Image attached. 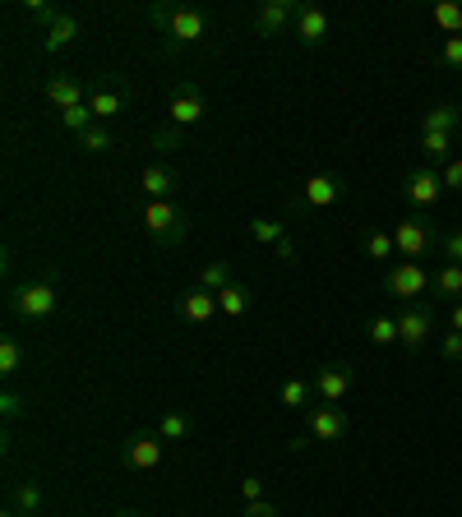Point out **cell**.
<instances>
[{
    "mask_svg": "<svg viewBox=\"0 0 462 517\" xmlns=\"http://www.w3.org/2000/svg\"><path fill=\"white\" fill-rule=\"evenodd\" d=\"M148 19L162 28L167 37V51H185V47H199L213 37V19L204 10H190V5H148Z\"/></svg>",
    "mask_w": 462,
    "mask_h": 517,
    "instance_id": "1",
    "label": "cell"
},
{
    "mask_svg": "<svg viewBox=\"0 0 462 517\" xmlns=\"http://www.w3.org/2000/svg\"><path fill=\"white\" fill-rule=\"evenodd\" d=\"M139 222H144V231L158 245H181L185 231H190V222H185V213L176 208V199H144Z\"/></svg>",
    "mask_w": 462,
    "mask_h": 517,
    "instance_id": "2",
    "label": "cell"
},
{
    "mask_svg": "<svg viewBox=\"0 0 462 517\" xmlns=\"http://www.w3.org/2000/svg\"><path fill=\"white\" fill-rule=\"evenodd\" d=\"M393 245H398L402 259L421 264V259L439 245V227L430 222L426 213H407V217H398V227H393Z\"/></svg>",
    "mask_w": 462,
    "mask_h": 517,
    "instance_id": "3",
    "label": "cell"
},
{
    "mask_svg": "<svg viewBox=\"0 0 462 517\" xmlns=\"http://www.w3.org/2000/svg\"><path fill=\"white\" fill-rule=\"evenodd\" d=\"M430 282H435V273H430L426 264H412V259H402V264H393L389 273H384V291H389V296H398L402 305L426 301Z\"/></svg>",
    "mask_w": 462,
    "mask_h": 517,
    "instance_id": "4",
    "label": "cell"
},
{
    "mask_svg": "<svg viewBox=\"0 0 462 517\" xmlns=\"http://www.w3.org/2000/svg\"><path fill=\"white\" fill-rule=\"evenodd\" d=\"M10 310L19 314V319H28V324H37V319H47V314L56 310V287H51L47 277L19 282V287L10 291Z\"/></svg>",
    "mask_w": 462,
    "mask_h": 517,
    "instance_id": "5",
    "label": "cell"
},
{
    "mask_svg": "<svg viewBox=\"0 0 462 517\" xmlns=\"http://www.w3.org/2000/svg\"><path fill=\"white\" fill-rule=\"evenodd\" d=\"M430 333H435V310H430V301L402 305L398 310V347H407V351L426 347Z\"/></svg>",
    "mask_w": 462,
    "mask_h": 517,
    "instance_id": "6",
    "label": "cell"
},
{
    "mask_svg": "<svg viewBox=\"0 0 462 517\" xmlns=\"http://www.w3.org/2000/svg\"><path fill=\"white\" fill-rule=\"evenodd\" d=\"M402 199H407L416 213H426V208H435L439 199H444V176H439L435 167H426V162H421V167H416L412 176L402 181Z\"/></svg>",
    "mask_w": 462,
    "mask_h": 517,
    "instance_id": "7",
    "label": "cell"
},
{
    "mask_svg": "<svg viewBox=\"0 0 462 517\" xmlns=\"http://www.w3.org/2000/svg\"><path fill=\"white\" fill-rule=\"evenodd\" d=\"M347 430H352V416L342 407H310V416H305V434L315 444H338V439H347Z\"/></svg>",
    "mask_w": 462,
    "mask_h": 517,
    "instance_id": "8",
    "label": "cell"
},
{
    "mask_svg": "<svg viewBox=\"0 0 462 517\" xmlns=\"http://www.w3.org/2000/svg\"><path fill=\"white\" fill-rule=\"evenodd\" d=\"M315 393H319V402L324 407H342L347 402V393H352V384H356V374H352V365H342V361H333V365H324V370H315Z\"/></svg>",
    "mask_w": 462,
    "mask_h": 517,
    "instance_id": "9",
    "label": "cell"
},
{
    "mask_svg": "<svg viewBox=\"0 0 462 517\" xmlns=\"http://www.w3.org/2000/svg\"><path fill=\"white\" fill-rule=\"evenodd\" d=\"M301 5H305V0H264V5L255 10L259 37H278V33H287V24H296Z\"/></svg>",
    "mask_w": 462,
    "mask_h": 517,
    "instance_id": "10",
    "label": "cell"
},
{
    "mask_svg": "<svg viewBox=\"0 0 462 517\" xmlns=\"http://www.w3.org/2000/svg\"><path fill=\"white\" fill-rule=\"evenodd\" d=\"M171 125L176 130H185V125H199L204 121V93H199V84H176V93H171Z\"/></svg>",
    "mask_w": 462,
    "mask_h": 517,
    "instance_id": "11",
    "label": "cell"
},
{
    "mask_svg": "<svg viewBox=\"0 0 462 517\" xmlns=\"http://www.w3.org/2000/svg\"><path fill=\"white\" fill-rule=\"evenodd\" d=\"M162 439L158 434H130L125 439V467H134V471H153V467H162Z\"/></svg>",
    "mask_w": 462,
    "mask_h": 517,
    "instance_id": "12",
    "label": "cell"
},
{
    "mask_svg": "<svg viewBox=\"0 0 462 517\" xmlns=\"http://www.w3.org/2000/svg\"><path fill=\"white\" fill-rule=\"evenodd\" d=\"M296 42H301V47H324V42H329V14L319 10V5H301V14H296Z\"/></svg>",
    "mask_w": 462,
    "mask_h": 517,
    "instance_id": "13",
    "label": "cell"
},
{
    "mask_svg": "<svg viewBox=\"0 0 462 517\" xmlns=\"http://www.w3.org/2000/svg\"><path fill=\"white\" fill-rule=\"evenodd\" d=\"M139 194H144V199H176V171H171L167 162H148V167L139 171Z\"/></svg>",
    "mask_w": 462,
    "mask_h": 517,
    "instance_id": "14",
    "label": "cell"
},
{
    "mask_svg": "<svg viewBox=\"0 0 462 517\" xmlns=\"http://www.w3.org/2000/svg\"><path fill=\"white\" fill-rule=\"evenodd\" d=\"M213 314H218V291H208V287L181 291V319L185 324H208Z\"/></svg>",
    "mask_w": 462,
    "mask_h": 517,
    "instance_id": "15",
    "label": "cell"
},
{
    "mask_svg": "<svg viewBox=\"0 0 462 517\" xmlns=\"http://www.w3.org/2000/svg\"><path fill=\"white\" fill-rule=\"evenodd\" d=\"M42 93H47V102L56 111H70V107H84V102H88L84 84H79V79H70V74H65V79H47V84H42Z\"/></svg>",
    "mask_w": 462,
    "mask_h": 517,
    "instance_id": "16",
    "label": "cell"
},
{
    "mask_svg": "<svg viewBox=\"0 0 462 517\" xmlns=\"http://www.w3.org/2000/svg\"><path fill=\"white\" fill-rule=\"evenodd\" d=\"M301 199L310 208H329V204H338V199H342V181H338V176H329V171H319V176L305 181Z\"/></svg>",
    "mask_w": 462,
    "mask_h": 517,
    "instance_id": "17",
    "label": "cell"
},
{
    "mask_svg": "<svg viewBox=\"0 0 462 517\" xmlns=\"http://www.w3.org/2000/svg\"><path fill=\"white\" fill-rule=\"evenodd\" d=\"M462 130V107L458 102H439L421 116V134H458Z\"/></svg>",
    "mask_w": 462,
    "mask_h": 517,
    "instance_id": "18",
    "label": "cell"
},
{
    "mask_svg": "<svg viewBox=\"0 0 462 517\" xmlns=\"http://www.w3.org/2000/svg\"><path fill=\"white\" fill-rule=\"evenodd\" d=\"M74 37H79V14H70V10H65L61 19H56V24H51L47 33H42V51H47V56H56V51H65V47H70Z\"/></svg>",
    "mask_w": 462,
    "mask_h": 517,
    "instance_id": "19",
    "label": "cell"
},
{
    "mask_svg": "<svg viewBox=\"0 0 462 517\" xmlns=\"http://www.w3.org/2000/svg\"><path fill=\"white\" fill-rule=\"evenodd\" d=\"M430 296L439 301H462V264H439L435 268V282H430Z\"/></svg>",
    "mask_w": 462,
    "mask_h": 517,
    "instance_id": "20",
    "label": "cell"
},
{
    "mask_svg": "<svg viewBox=\"0 0 462 517\" xmlns=\"http://www.w3.org/2000/svg\"><path fill=\"white\" fill-rule=\"evenodd\" d=\"M453 134H421V157H426V167L444 171L453 162Z\"/></svg>",
    "mask_w": 462,
    "mask_h": 517,
    "instance_id": "21",
    "label": "cell"
},
{
    "mask_svg": "<svg viewBox=\"0 0 462 517\" xmlns=\"http://www.w3.org/2000/svg\"><path fill=\"white\" fill-rule=\"evenodd\" d=\"M10 499H14V513H24V517H37L42 513V504H47V494H42V485L37 481H14Z\"/></svg>",
    "mask_w": 462,
    "mask_h": 517,
    "instance_id": "22",
    "label": "cell"
},
{
    "mask_svg": "<svg viewBox=\"0 0 462 517\" xmlns=\"http://www.w3.org/2000/svg\"><path fill=\"white\" fill-rule=\"evenodd\" d=\"M361 254H365V259H375V264H389L393 254H398V245H393V231L370 227L361 236Z\"/></svg>",
    "mask_w": 462,
    "mask_h": 517,
    "instance_id": "23",
    "label": "cell"
},
{
    "mask_svg": "<svg viewBox=\"0 0 462 517\" xmlns=\"http://www.w3.org/2000/svg\"><path fill=\"white\" fill-rule=\"evenodd\" d=\"M162 439V444H185L190 439V416L185 411H167V416H158V430H153Z\"/></svg>",
    "mask_w": 462,
    "mask_h": 517,
    "instance_id": "24",
    "label": "cell"
},
{
    "mask_svg": "<svg viewBox=\"0 0 462 517\" xmlns=\"http://www.w3.org/2000/svg\"><path fill=\"white\" fill-rule=\"evenodd\" d=\"M88 107H93V116H98V125H107L111 116H121V111H125V97L116 93V88H98V93L88 97Z\"/></svg>",
    "mask_w": 462,
    "mask_h": 517,
    "instance_id": "25",
    "label": "cell"
},
{
    "mask_svg": "<svg viewBox=\"0 0 462 517\" xmlns=\"http://www.w3.org/2000/svg\"><path fill=\"white\" fill-rule=\"evenodd\" d=\"M430 19H435L439 33L462 37V5H458V0H439L435 10H430Z\"/></svg>",
    "mask_w": 462,
    "mask_h": 517,
    "instance_id": "26",
    "label": "cell"
},
{
    "mask_svg": "<svg viewBox=\"0 0 462 517\" xmlns=\"http://www.w3.org/2000/svg\"><path fill=\"white\" fill-rule=\"evenodd\" d=\"M250 241H259V245L287 241V222H278V217H255V222H250Z\"/></svg>",
    "mask_w": 462,
    "mask_h": 517,
    "instance_id": "27",
    "label": "cell"
},
{
    "mask_svg": "<svg viewBox=\"0 0 462 517\" xmlns=\"http://www.w3.org/2000/svg\"><path fill=\"white\" fill-rule=\"evenodd\" d=\"M218 310L231 314V319H241L245 310H250V287H241V282H231L227 291H218Z\"/></svg>",
    "mask_w": 462,
    "mask_h": 517,
    "instance_id": "28",
    "label": "cell"
},
{
    "mask_svg": "<svg viewBox=\"0 0 462 517\" xmlns=\"http://www.w3.org/2000/svg\"><path fill=\"white\" fill-rule=\"evenodd\" d=\"M365 333H370L375 347H393V342H398V314H375Z\"/></svg>",
    "mask_w": 462,
    "mask_h": 517,
    "instance_id": "29",
    "label": "cell"
},
{
    "mask_svg": "<svg viewBox=\"0 0 462 517\" xmlns=\"http://www.w3.org/2000/svg\"><path fill=\"white\" fill-rule=\"evenodd\" d=\"M19 370H24V342H19V337H5V342H0V374L14 379Z\"/></svg>",
    "mask_w": 462,
    "mask_h": 517,
    "instance_id": "30",
    "label": "cell"
},
{
    "mask_svg": "<svg viewBox=\"0 0 462 517\" xmlns=\"http://www.w3.org/2000/svg\"><path fill=\"white\" fill-rule=\"evenodd\" d=\"M310 393H315V384H305V379H282L278 402L282 407H310Z\"/></svg>",
    "mask_w": 462,
    "mask_h": 517,
    "instance_id": "31",
    "label": "cell"
},
{
    "mask_svg": "<svg viewBox=\"0 0 462 517\" xmlns=\"http://www.w3.org/2000/svg\"><path fill=\"white\" fill-rule=\"evenodd\" d=\"M79 148H84L88 157H98V153H111V148H116V139L107 134V125H93V130L79 134Z\"/></svg>",
    "mask_w": 462,
    "mask_h": 517,
    "instance_id": "32",
    "label": "cell"
},
{
    "mask_svg": "<svg viewBox=\"0 0 462 517\" xmlns=\"http://www.w3.org/2000/svg\"><path fill=\"white\" fill-rule=\"evenodd\" d=\"M61 125L70 134H84V130H93V125H98V116H93V107H70V111H61Z\"/></svg>",
    "mask_w": 462,
    "mask_h": 517,
    "instance_id": "33",
    "label": "cell"
},
{
    "mask_svg": "<svg viewBox=\"0 0 462 517\" xmlns=\"http://www.w3.org/2000/svg\"><path fill=\"white\" fill-rule=\"evenodd\" d=\"M199 287H208V291H227L231 287V264H222V259H213V264L199 273Z\"/></svg>",
    "mask_w": 462,
    "mask_h": 517,
    "instance_id": "34",
    "label": "cell"
},
{
    "mask_svg": "<svg viewBox=\"0 0 462 517\" xmlns=\"http://www.w3.org/2000/svg\"><path fill=\"white\" fill-rule=\"evenodd\" d=\"M439 250H444V264H462V231H439Z\"/></svg>",
    "mask_w": 462,
    "mask_h": 517,
    "instance_id": "35",
    "label": "cell"
},
{
    "mask_svg": "<svg viewBox=\"0 0 462 517\" xmlns=\"http://www.w3.org/2000/svg\"><path fill=\"white\" fill-rule=\"evenodd\" d=\"M24 10L33 14V19H37L42 28H51V24H56V19L65 14V10H56V5H47V0H24Z\"/></svg>",
    "mask_w": 462,
    "mask_h": 517,
    "instance_id": "36",
    "label": "cell"
},
{
    "mask_svg": "<svg viewBox=\"0 0 462 517\" xmlns=\"http://www.w3.org/2000/svg\"><path fill=\"white\" fill-rule=\"evenodd\" d=\"M439 65H444V70H462V37H444V47H439Z\"/></svg>",
    "mask_w": 462,
    "mask_h": 517,
    "instance_id": "37",
    "label": "cell"
},
{
    "mask_svg": "<svg viewBox=\"0 0 462 517\" xmlns=\"http://www.w3.org/2000/svg\"><path fill=\"white\" fill-rule=\"evenodd\" d=\"M439 356H444V361H453V365H462V333H444L439 337Z\"/></svg>",
    "mask_w": 462,
    "mask_h": 517,
    "instance_id": "38",
    "label": "cell"
},
{
    "mask_svg": "<svg viewBox=\"0 0 462 517\" xmlns=\"http://www.w3.org/2000/svg\"><path fill=\"white\" fill-rule=\"evenodd\" d=\"M0 416H5V421H14V416H24V397L5 388V393H0Z\"/></svg>",
    "mask_w": 462,
    "mask_h": 517,
    "instance_id": "39",
    "label": "cell"
},
{
    "mask_svg": "<svg viewBox=\"0 0 462 517\" xmlns=\"http://www.w3.org/2000/svg\"><path fill=\"white\" fill-rule=\"evenodd\" d=\"M439 176H444V190L462 194V157H453V162H449L444 171H439Z\"/></svg>",
    "mask_w": 462,
    "mask_h": 517,
    "instance_id": "40",
    "label": "cell"
},
{
    "mask_svg": "<svg viewBox=\"0 0 462 517\" xmlns=\"http://www.w3.org/2000/svg\"><path fill=\"white\" fill-rule=\"evenodd\" d=\"M153 144H158V153H171V148H181V130H176V125H167V130L153 134Z\"/></svg>",
    "mask_w": 462,
    "mask_h": 517,
    "instance_id": "41",
    "label": "cell"
},
{
    "mask_svg": "<svg viewBox=\"0 0 462 517\" xmlns=\"http://www.w3.org/2000/svg\"><path fill=\"white\" fill-rule=\"evenodd\" d=\"M264 499V481L259 476H245L241 481V504H259Z\"/></svg>",
    "mask_w": 462,
    "mask_h": 517,
    "instance_id": "42",
    "label": "cell"
},
{
    "mask_svg": "<svg viewBox=\"0 0 462 517\" xmlns=\"http://www.w3.org/2000/svg\"><path fill=\"white\" fill-rule=\"evenodd\" d=\"M245 517H278V504H273V499H259V504H245Z\"/></svg>",
    "mask_w": 462,
    "mask_h": 517,
    "instance_id": "43",
    "label": "cell"
},
{
    "mask_svg": "<svg viewBox=\"0 0 462 517\" xmlns=\"http://www.w3.org/2000/svg\"><path fill=\"white\" fill-rule=\"evenodd\" d=\"M273 250H278V259H282V264H292V259H296V241H292V236H287V241H278V245H273Z\"/></svg>",
    "mask_w": 462,
    "mask_h": 517,
    "instance_id": "44",
    "label": "cell"
},
{
    "mask_svg": "<svg viewBox=\"0 0 462 517\" xmlns=\"http://www.w3.org/2000/svg\"><path fill=\"white\" fill-rule=\"evenodd\" d=\"M287 448H292V453H305V448H310V434H296V439H287Z\"/></svg>",
    "mask_w": 462,
    "mask_h": 517,
    "instance_id": "45",
    "label": "cell"
},
{
    "mask_svg": "<svg viewBox=\"0 0 462 517\" xmlns=\"http://www.w3.org/2000/svg\"><path fill=\"white\" fill-rule=\"evenodd\" d=\"M449 328H453V333H462V301L453 305V314H449Z\"/></svg>",
    "mask_w": 462,
    "mask_h": 517,
    "instance_id": "46",
    "label": "cell"
},
{
    "mask_svg": "<svg viewBox=\"0 0 462 517\" xmlns=\"http://www.w3.org/2000/svg\"><path fill=\"white\" fill-rule=\"evenodd\" d=\"M0 517H24V513H14V508H5V513H0Z\"/></svg>",
    "mask_w": 462,
    "mask_h": 517,
    "instance_id": "47",
    "label": "cell"
},
{
    "mask_svg": "<svg viewBox=\"0 0 462 517\" xmlns=\"http://www.w3.org/2000/svg\"><path fill=\"white\" fill-rule=\"evenodd\" d=\"M453 144H458V148H462V130H458V134H453Z\"/></svg>",
    "mask_w": 462,
    "mask_h": 517,
    "instance_id": "48",
    "label": "cell"
}]
</instances>
